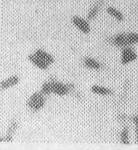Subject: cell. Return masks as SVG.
<instances>
[{"label": "cell", "instance_id": "1", "mask_svg": "<svg viewBox=\"0 0 138 150\" xmlns=\"http://www.w3.org/2000/svg\"><path fill=\"white\" fill-rule=\"evenodd\" d=\"M115 43L119 47H123L138 44V34L130 32L118 34L115 37Z\"/></svg>", "mask_w": 138, "mask_h": 150}, {"label": "cell", "instance_id": "2", "mask_svg": "<svg viewBox=\"0 0 138 150\" xmlns=\"http://www.w3.org/2000/svg\"><path fill=\"white\" fill-rule=\"evenodd\" d=\"M68 90L66 85L60 82H46L42 86L43 93L44 94L53 93L58 96H64L68 93Z\"/></svg>", "mask_w": 138, "mask_h": 150}, {"label": "cell", "instance_id": "3", "mask_svg": "<svg viewBox=\"0 0 138 150\" xmlns=\"http://www.w3.org/2000/svg\"><path fill=\"white\" fill-rule=\"evenodd\" d=\"M45 98L42 93H35L28 100V106L34 111L41 109L44 104Z\"/></svg>", "mask_w": 138, "mask_h": 150}, {"label": "cell", "instance_id": "4", "mask_svg": "<svg viewBox=\"0 0 138 150\" xmlns=\"http://www.w3.org/2000/svg\"><path fill=\"white\" fill-rule=\"evenodd\" d=\"M137 58V55L133 49L127 47L123 49L121 52V61L123 65H127L130 63L134 61Z\"/></svg>", "mask_w": 138, "mask_h": 150}, {"label": "cell", "instance_id": "5", "mask_svg": "<svg viewBox=\"0 0 138 150\" xmlns=\"http://www.w3.org/2000/svg\"><path fill=\"white\" fill-rule=\"evenodd\" d=\"M72 23L73 24L78 28L80 31H82L84 34H89L91 31L90 25L87 23V21L82 18V17H79L78 16H75L72 18Z\"/></svg>", "mask_w": 138, "mask_h": 150}, {"label": "cell", "instance_id": "6", "mask_svg": "<svg viewBox=\"0 0 138 150\" xmlns=\"http://www.w3.org/2000/svg\"><path fill=\"white\" fill-rule=\"evenodd\" d=\"M28 60L34 64V66H36L37 67L39 68L42 70H46L47 69L48 67H49V64H48L47 63H46L45 61H43L40 57H39L37 54H30L28 55Z\"/></svg>", "mask_w": 138, "mask_h": 150}, {"label": "cell", "instance_id": "7", "mask_svg": "<svg viewBox=\"0 0 138 150\" xmlns=\"http://www.w3.org/2000/svg\"><path fill=\"white\" fill-rule=\"evenodd\" d=\"M20 81V78L18 76H12L10 77L7 78V79H4V80L1 82V89L6 90L8 88H11V87L15 86L17 85Z\"/></svg>", "mask_w": 138, "mask_h": 150}, {"label": "cell", "instance_id": "8", "mask_svg": "<svg viewBox=\"0 0 138 150\" xmlns=\"http://www.w3.org/2000/svg\"><path fill=\"white\" fill-rule=\"evenodd\" d=\"M91 91L94 94L100 96H108L111 95L112 93V91L109 88H106V87L100 86V85H94L91 87Z\"/></svg>", "mask_w": 138, "mask_h": 150}, {"label": "cell", "instance_id": "9", "mask_svg": "<svg viewBox=\"0 0 138 150\" xmlns=\"http://www.w3.org/2000/svg\"><path fill=\"white\" fill-rule=\"evenodd\" d=\"M35 54H37L39 57L42 58L43 61H45L48 64H52L55 62V58L52 56L49 53L42 49H38L36 50Z\"/></svg>", "mask_w": 138, "mask_h": 150}, {"label": "cell", "instance_id": "10", "mask_svg": "<svg viewBox=\"0 0 138 150\" xmlns=\"http://www.w3.org/2000/svg\"><path fill=\"white\" fill-rule=\"evenodd\" d=\"M106 11H107V13H108L111 16L114 18L115 20L118 21H123L124 20V15H123L119 10L115 9V7H108L106 9Z\"/></svg>", "mask_w": 138, "mask_h": 150}, {"label": "cell", "instance_id": "11", "mask_svg": "<svg viewBox=\"0 0 138 150\" xmlns=\"http://www.w3.org/2000/svg\"><path fill=\"white\" fill-rule=\"evenodd\" d=\"M84 64L87 68L92 69L98 70L101 68V64L98 61H97L94 58H89V57L85 58L84 61Z\"/></svg>", "mask_w": 138, "mask_h": 150}, {"label": "cell", "instance_id": "12", "mask_svg": "<svg viewBox=\"0 0 138 150\" xmlns=\"http://www.w3.org/2000/svg\"><path fill=\"white\" fill-rule=\"evenodd\" d=\"M121 142L124 144H130V137H129L128 127H124L121 133Z\"/></svg>", "mask_w": 138, "mask_h": 150}, {"label": "cell", "instance_id": "13", "mask_svg": "<svg viewBox=\"0 0 138 150\" xmlns=\"http://www.w3.org/2000/svg\"><path fill=\"white\" fill-rule=\"evenodd\" d=\"M99 10V5L98 4H95L94 7H92L90 10L89 11V13L87 15V18L89 20H92L95 18V16H97V13H98Z\"/></svg>", "mask_w": 138, "mask_h": 150}, {"label": "cell", "instance_id": "14", "mask_svg": "<svg viewBox=\"0 0 138 150\" xmlns=\"http://www.w3.org/2000/svg\"><path fill=\"white\" fill-rule=\"evenodd\" d=\"M132 120L135 125V133H136V141L138 144V115L133 117Z\"/></svg>", "mask_w": 138, "mask_h": 150}]
</instances>
